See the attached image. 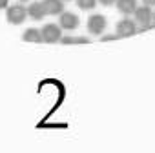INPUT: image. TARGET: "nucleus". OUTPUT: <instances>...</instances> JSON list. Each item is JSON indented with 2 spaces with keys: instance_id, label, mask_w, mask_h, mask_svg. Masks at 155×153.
<instances>
[{
  "instance_id": "4",
  "label": "nucleus",
  "mask_w": 155,
  "mask_h": 153,
  "mask_svg": "<svg viewBox=\"0 0 155 153\" xmlns=\"http://www.w3.org/2000/svg\"><path fill=\"white\" fill-rule=\"evenodd\" d=\"M137 33V22L131 18H122L117 22V37L119 38H126Z\"/></svg>"
},
{
  "instance_id": "7",
  "label": "nucleus",
  "mask_w": 155,
  "mask_h": 153,
  "mask_svg": "<svg viewBox=\"0 0 155 153\" xmlns=\"http://www.w3.org/2000/svg\"><path fill=\"white\" fill-rule=\"evenodd\" d=\"M46 15H60L64 11V0H42Z\"/></svg>"
},
{
  "instance_id": "5",
  "label": "nucleus",
  "mask_w": 155,
  "mask_h": 153,
  "mask_svg": "<svg viewBox=\"0 0 155 153\" xmlns=\"http://www.w3.org/2000/svg\"><path fill=\"white\" fill-rule=\"evenodd\" d=\"M79 17L75 13H69V11H62L60 13V18H58V26L60 29H68V31H73L79 28Z\"/></svg>"
},
{
  "instance_id": "15",
  "label": "nucleus",
  "mask_w": 155,
  "mask_h": 153,
  "mask_svg": "<svg viewBox=\"0 0 155 153\" xmlns=\"http://www.w3.org/2000/svg\"><path fill=\"white\" fill-rule=\"evenodd\" d=\"M142 4H144V6H150V8H153V6H155V0H142Z\"/></svg>"
},
{
  "instance_id": "16",
  "label": "nucleus",
  "mask_w": 155,
  "mask_h": 153,
  "mask_svg": "<svg viewBox=\"0 0 155 153\" xmlns=\"http://www.w3.org/2000/svg\"><path fill=\"white\" fill-rule=\"evenodd\" d=\"M151 22H153V24H155V11H153V13H151Z\"/></svg>"
},
{
  "instance_id": "2",
  "label": "nucleus",
  "mask_w": 155,
  "mask_h": 153,
  "mask_svg": "<svg viewBox=\"0 0 155 153\" xmlns=\"http://www.w3.org/2000/svg\"><path fill=\"white\" fill-rule=\"evenodd\" d=\"M88 31L91 33V35H102L104 33V29H106V17L104 15H99V13H95V15H91L90 18H88Z\"/></svg>"
},
{
  "instance_id": "9",
  "label": "nucleus",
  "mask_w": 155,
  "mask_h": 153,
  "mask_svg": "<svg viewBox=\"0 0 155 153\" xmlns=\"http://www.w3.org/2000/svg\"><path fill=\"white\" fill-rule=\"evenodd\" d=\"M115 4H117V9L122 15L130 17L135 11V8H137V0H115Z\"/></svg>"
},
{
  "instance_id": "17",
  "label": "nucleus",
  "mask_w": 155,
  "mask_h": 153,
  "mask_svg": "<svg viewBox=\"0 0 155 153\" xmlns=\"http://www.w3.org/2000/svg\"><path fill=\"white\" fill-rule=\"evenodd\" d=\"M20 2H28V0H20Z\"/></svg>"
},
{
  "instance_id": "10",
  "label": "nucleus",
  "mask_w": 155,
  "mask_h": 153,
  "mask_svg": "<svg viewBox=\"0 0 155 153\" xmlns=\"http://www.w3.org/2000/svg\"><path fill=\"white\" fill-rule=\"evenodd\" d=\"M22 38H24L26 42H42V33H40V29H37V28H29V29L24 31Z\"/></svg>"
},
{
  "instance_id": "6",
  "label": "nucleus",
  "mask_w": 155,
  "mask_h": 153,
  "mask_svg": "<svg viewBox=\"0 0 155 153\" xmlns=\"http://www.w3.org/2000/svg\"><path fill=\"white\" fill-rule=\"evenodd\" d=\"M151 13H153V11H151L150 6H144V4H142L140 8L137 6L135 11H133L135 22H137V24H142V26H144V24H150V22H151Z\"/></svg>"
},
{
  "instance_id": "12",
  "label": "nucleus",
  "mask_w": 155,
  "mask_h": 153,
  "mask_svg": "<svg viewBox=\"0 0 155 153\" xmlns=\"http://www.w3.org/2000/svg\"><path fill=\"white\" fill-rule=\"evenodd\" d=\"M117 38H119V37H117V33H115V35H104L101 40H102V42H110V40H117Z\"/></svg>"
},
{
  "instance_id": "18",
  "label": "nucleus",
  "mask_w": 155,
  "mask_h": 153,
  "mask_svg": "<svg viewBox=\"0 0 155 153\" xmlns=\"http://www.w3.org/2000/svg\"><path fill=\"white\" fill-rule=\"evenodd\" d=\"M64 2H66V0H64Z\"/></svg>"
},
{
  "instance_id": "11",
  "label": "nucleus",
  "mask_w": 155,
  "mask_h": 153,
  "mask_svg": "<svg viewBox=\"0 0 155 153\" xmlns=\"http://www.w3.org/2000/svg\"><path fill=\"white\" fill-rule=\"evenodd\" d=\"M77 6L81 9H93L97 6V0H77Z\"/></svg>"
},
{
  "instance_id": "14",
  "label": "nucleus",
  "mask_w": 155,
  "mask_h": 153,
  "mask_svg": "<svg viewBox=\"0 0 155 153\" xmlns=\"http://www.w3.org/2000/svg\"><path fill=\"white\" fill-rule=\"evenodd\" d=\"M9 6V0H0V9H6Z\"/></svg>"
},
{
  "instance_id": "13",
  "label": "nucleus",
  "mask_w": 155,
  "mask_h": 153,
  "mask_svg": "<svg viewBox=\"0 0 155 153\" xmlns=\"http://www.w3.org/2000/svg\"><path fill=\"white\" fill-rule=\"evenodd\" d=\"M97 2H101L102 6H113V4H115V0H97Z\"/></svg>"
},
{
  "instance_id": "8",
  "label": "nucleus",
  "mask_w": 155,
  "mask_h": 153,
  "mask_svg": "<svg viewBox=\"0 0 155 153\" xmlns=\"http://www.w3.org/2000/svg\"><path fill=\"white\" fill-rule=\"evenodd\" d=\"M26 9H28V17L33 20H42L46 17V9H44L42 2H31Z\"/></svg>"
},
{
  "instance_id": "1",
  "label": "nucleus",
  "mask_w": 155,
  "mask_h": 153,
  "mask_svg": "<svg viewBox=\"0 0 155 153\" xmlns=\"http://www.w3.org/2000/svg\"><path fill=\"white\" fill-rule=\"evenodd\" d=\"M6 18H8V22H9V24L18 26V24H22V22L28 18V9H26L22 4L8 6V9H6Z\"/></svg>"
},
{
  "instance_id": "3",
  "label": "nucleus",
  "mask_w": 155,
  "mask_h": 153,
  "mask_svg": "<svg viewBox=\"0 0 155 153\" xmlns=\"http://www.w3.org/2000/svg\"><path fill=\"white\" fill-rule=\"evenodd\" d=\"M40 33H42V42H48V44H55L62 37V29L57 24H46Z\"/></svg>"
}]
</instances>
